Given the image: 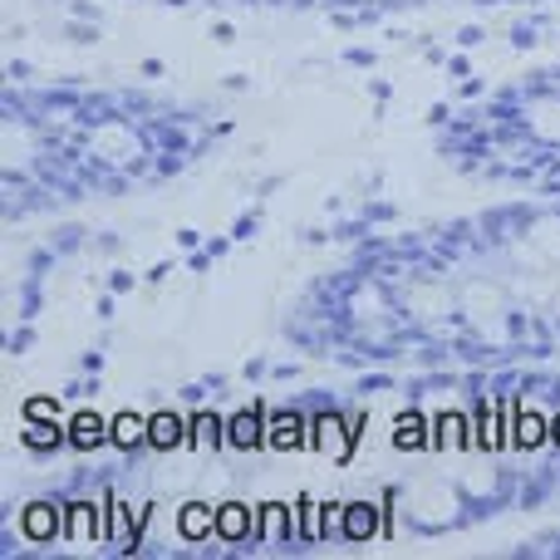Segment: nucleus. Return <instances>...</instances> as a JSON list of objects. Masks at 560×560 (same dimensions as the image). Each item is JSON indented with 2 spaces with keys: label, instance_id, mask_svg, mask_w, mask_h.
Listing matches in <instances>:
<instances>
[{
  "label": "nucleus",
  "instance_id": "f257e3e1",
  "mask_svg": "<svg viewBox=\"0 0 560 560\" xmlns=\"http://www.w3.org/2000/svg\"><path fill=\"white\" fill-rule=\"evenodd\" d=\"M148 428H153V433H148V438H153V443L158 447H167V443H177V418H153V423H148Z\"/></svg>",
  "mask_w": 560,
  "mask_h": 560
},
{
  "label": "nucleus",
  "instance_id": "423d86ee",
  "mask_svg": "<svg viewBox=\"0 0 560 560\" xmlns=\"http://www.w3.org/2000/svg\"><path fill=\"white\" fill-rule=\"evenodd\" d=\"M222 532H226V536H242V532H246V516H242V512H226V516H222Z\"/></svg>",
  "mask_w": 560,
  "mask_h": 560
},
{
  "label": "nucleus",
  "instance_id": "1a4fd4ad",
  "mask_svg": "<svg viewBox=\"0 0 560 560\" xmlns=\"http://www.w3.org/2000/svg\"><path fill=\"white\" fill-rule=\"evenodd\" d=\"M202 526H207V516H202V512H187V536H197Z\"/></svg>",
  "mask_w": 560,
  "mask_h": 560
},
{
  "label": "nucleus",
  "instance_id": "9d476101",
  "mask_svg": "<svg viewBox=\"0 0 560 560\" xmlns=\"http://www.w3.org/2000/svg\"><path fill=\"white\" fill-rule=\"evenodd\" d=\"M556 438H560V423H556Z\"/></svg>",
  "mask_w": 560,
  "mask_h": 560
},
{
  "label": "nucleus",
  "instance_id": "0eeeda50",
  "mask_svg": "<svg viewBox=\"0 0 560 560\" xmlns=\"http://www.w3.org/2000/svg\"><path fill=\"white\" fill-rule=\"evenodd\" d=\"M232 428H236V433H232L236 443H252V438H256V423H252V418H236Z\"/></svg>",
  "mask_w": 560,
  "mask_h": 560
},
{
  "label": "nucleus",
  "instance_id": "f03ea898",
  "mask_svg": "<svg viewBox=\"0 0 560 560\" xmlns=\"http://www.w3.org/2000/svg\"><path fill=\"white\" fill-rule=\"evenodd\" d=\"M114 438H118V443H133V438H143V423H138V418H118Z\"/></svg>",
  "mask_w": 560,
  "mask_h": 560
},
{
  "label": "nucleus",
  "instance_id": "39448f33",
  "mask_svg": "<svg viewBox=\"0 0 560 560\" xmlns=\"http://www.w3.org/2000/svg\"><path fill=\"white\" fill-rule=\"evenodd\" d=\"M25 526H30V536H49V512H39V506H35Z\"/></svg>",
  "mask_w": 560,
  "mask_h": 560
},
{
  "label": "nucleus",
  "instance_id": "6e6552de",
  "mask_svg": "<svg viewBox=\"0 0 560 560\" xmlns=\"http://www.w3.org/2000/svg\"><path fill=\"white\" fill-rule=\"evenodd\" d=\"M522 438H526V443H536V438H541V423H536V418H526V423H522Z\"/></svg>",
  "mask_w": 560,
  "mask_h": 560
},
{
  "label": "nucleus",
  "instance_id": "20e7f679",
  "mask_svg": "<svg viewBox=\"0 0 560 560\" xmlns=\"http://www.w3.org/2000/svg\"><path fill=\"white\" fill-rule=\"evenodd\" d=\"M74 438H79V443H94V438H98V418H79Z\"/></svg>",
  "mask_w": 560,
  "mask_h": 560
},
{
  "label": "nucleus",
  "instance_id": "7ed1b4c3",
  "mask_svg": "<svg viewBox=\"0 0 560 560\" xmlns=\"http://www.w3.org/2000/svg\"><path fill=\"white\" fill-rule=\"evenodd\" d=\"M369 532H374V512H359L354 506L349 512V536H369Z\"/></svg>",
  "mask_w": 560,
  "mask_h": 560
}]
</instances>
